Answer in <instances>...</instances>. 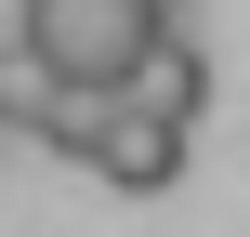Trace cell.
Returning <instances> with one entry per match:
<instances>
[{
	"instance_id": "2",
	"label": "cell",
	"mask_w": 250,
	"mask_h": 237,
	"mask_svg": "<svg viewBox=\"0 0 250 237\" xmlns=\"http://www.w3.org/2000/svg\"><path fill=\"white\" fill-rule=\"evenodd\" d=\"M105 79H119V106H145V119H185V132L211 119V53H198L185 26H145Z\"/></svg>"
},
{
	"instance_id": "4",
	"label": "cell",
	"mask_w": 250,
	"mask_h": 237,
	"mask_svg": "<svg viewBox=\"0 0 250 237\" xmlns=\"http://www.w3.org/2000/svg\"><path fill=\"white\" fill-rule=\"evenodd\" d=\"M158 13H185V0H158Z\"/></svg>"
},
{
	"instance_id": "1",
	"label": "cell",
	"mask_w": 250,
	"mask_h": 237,
	"mask_svg": "<svg viewBox=\"0 0 250 237\" xmlns=\"http://www.w3.org/2000/svg\"><path fill=\"white\" fill-rule=\"evenodd\" d=\"M145 26H171L158 0H13V40L53 53V66H119Z\"/></svg>"
},
{
	"instance_id": "3",
	"label": "cell",
	"mask_w": 250,
	"mask_h": 237,
	"mask_svg": "<svg viewBox=\"0 0 250 237\" xmlns=\"http://www.w3.org/2000/svg\"><path fill=\"white\" fill-rule=\"evenodd\" d=\"M185 119H145V106H105V132H92V158L79 172H105L119 198H158V185H185Z\"/></svg>"
}]
</instances>
